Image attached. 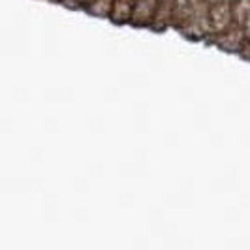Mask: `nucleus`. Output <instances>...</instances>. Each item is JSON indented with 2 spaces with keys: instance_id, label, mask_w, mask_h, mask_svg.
<instances>
[{
  "instance_id": "f257e3e1",
  "label": "nucleus",
  "mask_w": 250,
  "mask_h": 250,
  "mask_svg": "<svg viewBox=\"0 0 250 250\" xmlns=\"http://www.w3.org/2000/svg\"><path fill=\"white\" fill-rule=\"evenodd\" d=\"M249 25H250V17H249Z\"/></svg>"
}]
</instances>
